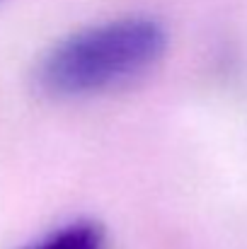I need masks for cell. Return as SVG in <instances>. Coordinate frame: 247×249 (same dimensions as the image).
Instances as JSON below:
<instances>
[{
	"label": "cell",
	"instance_id": "1",
	"mask_svg": "<svg viewBox=\"0 0 247 249\" xmlns=\"http://www.w3.org/2000/svg\"><path fill=\"white\" fill-rule=\"evenodd\" d=\"M167 29L148 15H124L85 24L54 41L34 66V87L56 102H80L119 92L158 68Z\"/></svg>",
	"mask_w": 247,
	"mask_h": 249
},
{
	"label": "cell",
	"instance_id": "2",
	"mask_svg": "<svg viewBox=\"0 0 247 249\" xmlns=\"http://www.w3.org/2000/svg\"><path fill=\"white\" fill-rule=\"evenodd\" d=\"M17 249H112L109 230L102 220L80 215L41 232Z\"/></svg>",
	"mask_w": 247,
	"mask_h": 249
}]
</instances>
